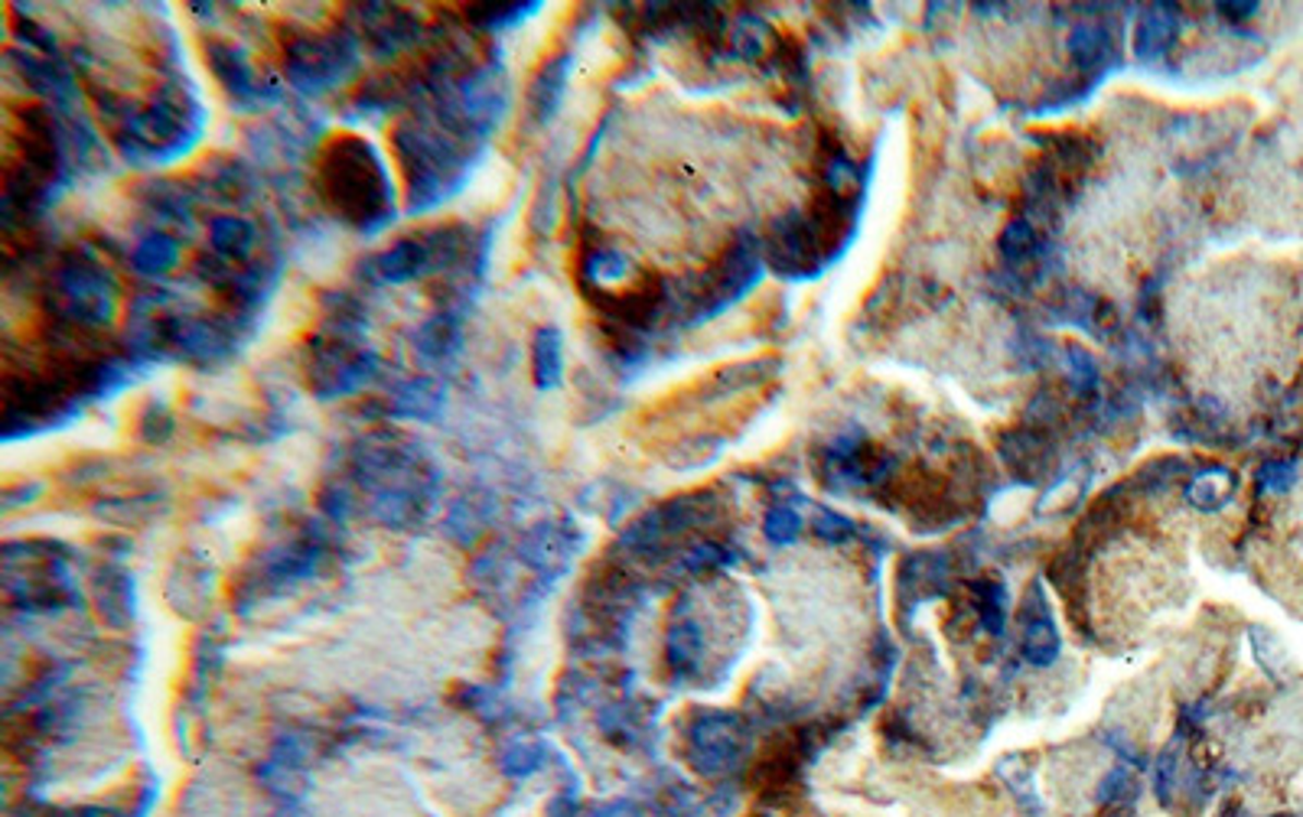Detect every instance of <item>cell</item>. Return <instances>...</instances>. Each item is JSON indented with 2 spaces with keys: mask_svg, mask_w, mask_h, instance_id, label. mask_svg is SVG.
Returning a JSON list of instances; mask_svg holds the SVG:
<instances>
[{
  "mask_svg": "<svg viewBox=\"0 0 1303 817\" xmlns=\"http://www.w3.org/2000/svg\"><path fill=\"white\" fill-rule=\"evenodd\" d=\"M418 346H421V352H425L428 359H443V356H450V352L459 346V323H456L453 316H437V320H431V323L421 329Z\"/></svg>",
  "mask_w": 1303,
  "mask_h": 817,
  "instance_id": "e0dca14e",
  "label": "cell"
},
{
  "mask_svg": "<svg viewBox=\"0 0 1303 817\" xmlns=\"http://www.w3.org/2000/svg\"><path fill=\"white\" fill-rule=\"evenodd\" d=\"M802 531V515L792 505H776L766 515V538L773 544H792Z\"/></svg>",
  "mask_w": 1303,
  "mask_h": 817,
  "instance_id": "d6986e66",
  "label": "cell"
},
{
  "mask_svg": "<svg viewBox=\"0 0 1303 817\" xmlns=\"http://www.w3.org/2000/svg\"><path fill=\"white\" fill-rule=\"evenodd\" d=\"M1073 56L1079 62V69L1088 72L1095 65H1104L1108 59H1114V43L1108 36L1104 26L1098 23H1083L1073 29Z\"/></svg>",
  "mask_w": 1303,
  "mask_h": 817,
  "instance_id": "7c38bea8",
  "label": "cell"
},
{
  "mask_svg": "<svg viewBox=\"0 0 1303 817\" xmlns=\"http://www.w3.org/2000/svg\"><path fill=\"white\" fill-rule=\"evenodd\" d=\"M463 248V238L456 228H437V231H421L411 238H402L388 251L375 254L366 267V274L379 284H405L415 280L428 271H443L456 261Z\"/></svg>",
  "mask_w": 1303,
  "mask_h": 817,
  "instance_id": "5b68a950",
  "label": "cell"
},
{
  "mask_svg": "<svg viewBox=\"0 0 1303 817\" xmlns=\"http://www.w3.org/2000/svg\"><path fill=\"white\" fill-rule=\"evenodd\" d=\"M564 82H567V65H564V59H558V62H551V65L541 69V75H538L535 85H531V111H535V118H541V121L551 118V111H554V105H558V98H561Z\"/></svg>",
  "mask_w": 1303,
  "mask_h": 817,
  "instance_id": "9a60e30c",
  "label": "cell"
},
{
  "mask_svg": "<svg viewBox=\"0 0 1303 817\" xmlns=\"http://www.w3.org/2000/svg\"><path fill=\"white\" fill-rule=\"evenodd\" d=\"M1255 10H1258V3H1226V16H1232V20H1248V16H1255Z\"/></svg>",
  "mask_w": 1303,
  "mask_h": 817,
  "instance_id": "cb8c5ba5",
  "label": "cell"
},
{
  "mask_svg": "<svg viewBox=\"0 0 1303 817\" xmlns=\"http://www.w3.org/2000/svg\"><path fill=\"white\" fill-rule=\"evenodd\" d=\"M1024 766H1027L1024 756H1007V759L997 762V772H1001V779L1014 789V795H1017L1033 815H1040V812H1043V802H1040V795L1033 792V772L1024 769Z\"/></svg>",
  "mask_w": 1303,
  "mask_h": 817,
  "instance_id": "ac0fdd59",
  "label": "cell"
},
{
  "mask_svg": "<svg viewBox=\"0 0 1303 817\" xmlns=\"http://www.w3.org/2000/svg\"><path fill=\"white\" fill-rule=\"evenodd\" d=\"M316 183L330 208L356 228H379L392 218V177L362 137H333L320 154Z\"/></svg>",
  "mask_w": 1303,
  "mask_h": 817,
  "instance_id": "6da1fadb",
  "label": "cell"
},
{
  "mask_svg": "<svg viewBox=\"0 0 1303 817\" xmlns=\"http://www.w3.org/2000/svg\"><path fill=\"white\" fill-rule=\"evenodd\" d=\"M815 531H818L825 541H835V544H841V541H851V538H854V525H851L848 518H841L838 512H832V508H818Z\"/></svg>",
  "mask_w": 1303,
  "mask_h": 817,
  "instance_id": "7402d4cb",
  "label": "cell"
},
{
  "mask_svg": "<svg viewBox=\"0 0 1303 817\" xmlns=\"http://www.w3.org/2000/svg\"><path fill=\"white\" fill-rule=\"evenodd\" d=\"M525 13H528V7L512 3V7H489V13H476V20H479L482 26H489V29H499V26H509V23L525 20Z\"/></svg>",
  "mask_w": 1303,
  "mask_h": 817,
  "instance_id": "603a6c76",
  "label": "cell"
},
{
  "mask_svg": "<svg viewBox=\"0 0 1303 817\" xmlns=\"http://www.w3.org/2000/svg\"><path fill=\"white\" fill-rule=\"evenodd\" d=\"M131 261H134V267H138L141 274L157 277V274H167L170 267H177V261H180V244H177L174 238H167V235H151V238H144V241L134 248Z\"/></svg>",
  "mask_w": 1303,
  "mask_h": 817,
  "instance_id": "4fadbf2b",
  "label": "cell"
},
{
  "mask_svg": "<svg viewBox=\"0 0 1303 817\" xmlns=\"http://www.w3.org/2000/svg\"><path fill=\"white\" fill-rule=\"evenodd\" d=\"M362 20H366L362 33L379 52H392L398 46H408L415 39V33H418V23L408 13H402L398 7H369L362 13Z\"/></svg>",
  "mask_w": 1303,
  "mask_h": 817,
  "instance_id": "9c48e42d",
  "label": "cell"
},
{
  "mask_svg": "<svg viewBox=\"0 0 1303 817\" xmlns=\"http://www.w3.org/2000/svg\"><path fill=\"white\" fill-rule=\"evenodd\" d=\"M356 72L349 36H297L287 46V79L300 92H326Z\"/></svg>",
  "mask_w": 1303,
  "mask_h": 817,
  "instance_id": "8992f818",
  "label": "cell"
},
{
  "mask_svg": "<svg viewBox=\"0 0 1303 817\" xmlns=\"http://www.w3.org/2000/svg\"><path fill=\"white\" fill-rule=\"evenodd\" d=\"M1235 485H1239V482H1235V472H1232V469L1212 466V469H1206V472H1199V476L1190 479V485H1186V502L1196 505V508H1203V512H1216V508H1222V505L1235 495Z\"/></svg>",
  "mask_w": 1303,
  "mask_h": 817,
  "instance_id": "8fae6325",
  "label": "cell"
},
{
  "mask_svg": "<svg viewBox=\"0 0 1303 817\" xmlns=\"http://www.w3.org/2000/svg\"><path fill=\"white\" fill-rule=\"evenodd\" d=\"M1066 372H1069V379L1076 382V392H1083V395L1098 385V365H1095V359L1088 356L1086 349H1079V346H1069V349H1066Z\"/></svg>",
  "mask_w": 1303,
  "mask_h": 817,
  "instance_id": "44dd1931",
  "label": "cell"
},
{
  "mask_svg": "<svg viewBox=\"0 0 1303 817\" xmlns=\"http://www.w3.org/2000/svg\"><path fill=\"white\" fill-rule=\"evenodd\" d=\"M564 372V352L558 329H541L535 339V375L541 388H554Z\"/></svg>",
  "mask_w": 1303,
  "mask_h": 817,
  "instance_id": "5bb4252c",
  "label": "cell"
},
{
  "mask_svg": "<svg viewBox=\"0 0 1303 817\" xmlns=\"http://www.w3.org/2000/svg\"><path fill=\"white\" fill-rule=\"evenodd\" d=\"M375 375V356L359 346L349 329L343 326L339 333H326L316 349H310L307 362V379L310 388L320 398H336V395H352L359 392L369 379Z\"/></svg>",
  "mask_w": 1303,
  "mask_h": 817,
  "instance_id": "277c9868",
  "label": "cell"
},
{
  "mask_svg": "<svg viewBox=\"0 0 1303 817\" xmlns=\"http://www.w3.org/2000/svg\"><path fill=\"white\" fill-rule=\"evenodd\" d=\"M49 307L69 326H105L115 313V280L108 267H101L88 254H72L56 271V284L49 293Z\"/></svg>",
  "mask_w": 1303,
  "mask_h": 817,
  "instance_id": "3957f363",
  "label": "cell"
},
{
  "mask_svg": "<svg viewBox=\"0 0 1303 817\" xmlns=\"http://www.w3.org/2000/svg\"><path fill=\"white\" fill-rule=\"evenodd\" d=\"M1176 29H1180V13H1176L1170 3L1150 7V10L1140 16L1137 36H1134V52H1137V59H1144V62L1160 59V56L1173 46Z\"/></svg>",
  "mask_w": 1303,
  "mask_h": 817,
  "instance_id": "30bf717a",
  "label": "cell"
},
{
  "mask_svg": "<svg viewBox=\"0 0 1303 817\" xmlns=\"http://www.w3.org/2000/svg\"><path fill=\"white\" fill-rule=\"evenodd\" d=\"M210 65H213L218 82H222V88L241 105H261V101L277 95L271 85L261 82L258 69L238 49H231L225 43H210Z\"/></svg>",
  "mask_w": 1303,
  "mask_h": 817,
  "instance_id": "ba28073f",
  "label": "cell"
},
{
  "mask_svg": "<svg viewBox=\"0 0 1303 817\" xmlns=\"http://www.w3.org/2000/svg\"><path fill=\"white\" fill-rule=\"evenodd\" d=\"M1020 625H1024V638H1020V654H1024V661H1030V664H1037V668L1053 664V661L1060 658L1063 641H1060V632H1056V625H1053L1050 603H1047L1040 584L1030 587V593H1027V600H1024V606H1020Z\"/></svg>",
  "mask_w": 1303,
  "mask_h": 817,
  "instance_id": "52a82bcc",
  "label": "cell"
},
{
  "mask_svg": "<svg viewBox=\"0 0 1303 817\" xmlns=\"http://www.w3.org/2000/svg\"><path fill=\"white\" fill-rule=\"evenodd\" d=\"M1294 479H1298V466H1294V459H1268V462L1262 466V472H1258V485H1262V492H1271V495H1281V492H1288V489L1294 485Z\"/></svg>",
  "mask_w": 1303,
  "mask_h": 817,
  "instance_id": "ffe728a7",
  "label": "cell"
},
{
  "mask_svg": "<svg viewBox=\"0 0 1303 817\" xmlns=\"http://www.w3.org/2000/svg\"><path fill=\"white\" fill-rule=\"evenodd\" d=\"M398 141V157L408 173V190H411V208H431L453 196V190L463 183L466 170V151L469 137L453 131L443 121H408L395 131Z\"/></svg>",
  "mask_w": 1303,
  "mask_h": 817,
  "instance_id": "7a4b0ae2",
  "label": "cell"
},
{
  "mask_svg": "<svg viewBox=\"0 0 1303 817\" xmlns=\"http://www.w3.org/2000/svg\"><path fill=\"white\" fill-rule=\"evenodd\" d=\"M440 401H443V395L434 382H411L392 395V410L402 417H431L440 408Z\"/></svg>",
  "mask_w": 1303,
  "mask_h": 817,
  "instance_id": "2e32d148",
  "label": "cell"
}]
</instances>
